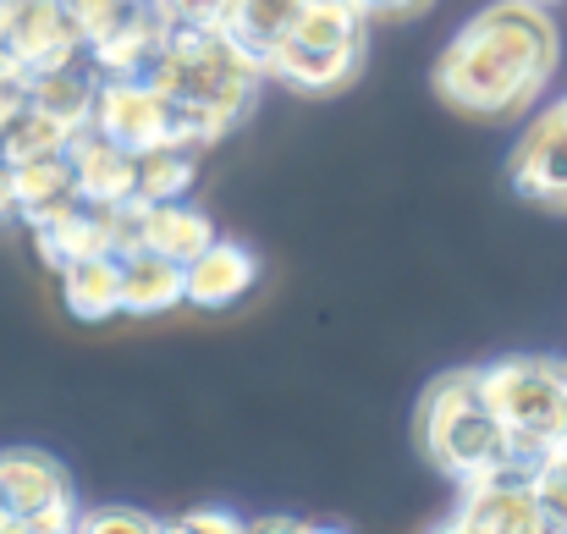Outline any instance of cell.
Masks as SVG:
<instances>
[{
  "instance_id": "1",
  "label": "cell",
  "mask_w": 567,
  "mask_h": 534,
  "mask_svg": "<svg viewBox=\"0 0 567 534\" xmlns=\"http://www.w3.org/2000/svg\"><path fill=\"white\" fill-rule=\"evenodd\" d=\"M563 61V33L546 0H491L474 11L435 55L430 89L446 111L474 122L529 116L551 89Z\"/></svg>"
},
{
  "instance_id": "2",
  "label": "cell",
  "mask_w": 567,
  "mask_h": 534,
  "mask_svg": "<svg viewBox=\"0 0 567 534\" xmlns=\"http://www.w3.org/2000/svg\"><path fill=\"white\" fill-rule=\"evenodd\" d=\"M155 83L172 94L183 116V138L193 150H209L254 116L259 89H265V61L243 50L226 28H188V33H172V50Z\"/></svg>"
},
{
  "instance_id": "3",
  "label": "cell",
  "mask_w": 567,
  "mask_h": 534,
  "mask_svg": "<svg viewBox=\"0 0 567 534\" xmlns=\"http://www.w3.org/2000/svg\"><path fill=\"white\" fill-rule=\"evenodd\" d=\"M413 441H419V458L452 485H468L502 469H535L518 458L502 413L485 397L480 369H446L424 386L413 408Z\"/></svg>"
},
{
  "instance_id": "4",
  "label": "cell",
  "mask_w": 567,
  "mask_h": 534,
  "mask_svg": "<svg viewBox=\"0 0 567 534\" xmlns=\"http://www.w3.org/2000/svg\"><path fill=\"white\" fill-rule=\"evenodd\" d=\"M364 28L370 17L353 0H309L298 28L265 55V78L309 100L342 94L364 72V50H370Z\"/></svg>"
},
{
  "instance_id": "5",
  "label": "cell",
  "mask_w": 567,
  "mask_h": 534,
  "mask_svg": "<svg viewBox=\"0 0 567 534\" xmlns=\"http://www.w3.org/2000/svg\"><path fill=\"white\" fill-rule=\"evenodd\" d=\"M485 397L502 413L513 446L524 463L540 469L546 452L563 446V424H567V358L551 353H507L480 363Z\"/></svg>"
},
{
  "instance_id": "6",
  "label": "cell",
  "mask_w": 567,
  "mask_h": 534,
  "mask_svg": "<svg viewBox=\"0 0 567 534\" xmlns=\"http://www.w3.org/2000/svg\"><path fill=\"white\" fill-rule=\"evenodd\" d=\"M78 491L50 452H0V534H66L78 530Z\"/></svg>"
},
{
  "instance_id": "7",
  "label": "cell",
  "mask_w": 567,
  "mask_h": 534,
  "mask_svg": "<svg viewBox=\"0 0 567 534\" xmlns=\"http://www.w3.org/2000/svg\"><path fill=\"white\" fill-rule=\"evenodd\" d=\"M94 133H105L111 144L144 155V150H161V144H188L183 138V116L172 105V94L150 78H100V94H94Z\"/></svg>"
},
{
  "instance_id": "8",
  "label": "cell",
  "mask_w": 567,
  "mask_h": 534,
  "mask_svg": "<svg viewBox=\"0 0 567 534\" xmlns=\"http://www.w3.org/2000/svg\"><path fill=\"white\" fill-rule=\"evenodd\" d=\"M452 534H546V507L535 491V469H502L457 485V507L446 513Z\"/></svg>"
},
{
  "instance_id": "9",
  "label": "cell",
  "mask_w": 567,
  "mask_h": 534,
  "mask_svg": "<svg viewBox=\"0 0 567 534\" xmlns=\"http://www.w3.org/2000/svg\"><path fill=\"white\" fill-rule=\"evenodd\" d=\"M507 187L535 209L567 215V94L551 100L518 133V144L507 155Z\"/></svg>"
},
{
  "instance_id": "10",
  "label": "cell",
  "mask_w": 567,
  "mask_h": 534,
  "mask_svg": "<svg viewBox=\"0 0 567 534\" xmlns=\"http://www.w3.org/2000/svg\"><path fill=\"white\" fill-rule=\"evenodd\" d=\"M0 44L39 78L55 66H72L89 44L66 11V0H6V22H0Z\"/></svg>"
},
{
  "instance_id": "11",
  "label": "cell",
  "mask_w": 567,
  "mask_h": 534,
  "mask_svg": "<svg viewBox=\"0 0 567 534\" xmlns=\"http://www.w3.org/2000/svg\"><path fill=\"white\" fill-rule=\"evenodd\" d=\"M122 232H127V248H155V254H166V259H177V265H188L193 254H204L220 232H215V220L204 215V209H193L183 198H166V204H144V198H133V204H122ZM122 248V254H127Z\"/></svg>"
},
{
  "instance_id": "12",
  "label": "cell",
  "mask_w": 567,
  "mask_h": 534,
  "mask_svg": "<svg viewBox=\"0 0 567 534\" xmlns=\"http://www.w3.org/2000/svg\"><path fill=\"white\" fill-rule=\"evenodd\" d=\"M33 248L50 270H66L72 259H89V254H122L127 248V232H122V204L116 209H100V204H72L61 215H50L44 226H33Z\"/></svg>"
},
{
  "instance_id": "13",
  "label": "cell",
  "mask_w": 567,
  "mask_h": 534,
  "mask_svg": "<svg viewBox=\"0 0 567 534\" xmlns=\"http://www.w3.org/2000/svg\"><path fill=\"white\" fill-rule=\"evenodd\" d=\"M259 281V254L231 243V237H215L204 254L188 259V304L204 315H226L237 309Z\"/></svg>"
},
{
  "instance_id": "14",
  "label": "cell",
  "mask_w": 567,
  "mask_h": 534,
  "mask_svg": "<svg viewBox=\"0 0 567 534\" xmlns=\"http://www.w3.org/2000/svg\"><path fill=\"white\" fill-rule=\"evenodd\" d=\"M166 50H172V28L161 22L155 6H144L122 28H111L105 39H94L89 44V61L100 66V78H150L155 83Z\"/></svg>"
},
{
  "instance_id": "15",
  "label": "cell",
  "mask_w": 567,
  "mask_h": 534,
  "mask_svg": "<svg viewBox=\"0 0 567 534\" xmlns=\"http://www.w3.org/2000/svg\"><path fill=\"white\" fill-rule=\"evenodd\" d=\"M72 172H78V193L83 204H100V209H116V204H133L138 198V155L111 144L105 133L83 127L72 138Z\"/></svg>"
},
{
  "instance_id": "16",
  "label": "cell",
  "mask_w": 567,
  "mask_h": 534,
  "mask_svg": "<svg viewBox=\"0 0 567 534\" xmlns=\"http://www.w3.org/2000/svg\"><path fill=\"white\" fill-rule=\"evenodd\" d=\"M188 304V265L155 254V248H127L122 254V315L155 320Z\"/></svg>"
},
{
  "instance_id": "17",
  "label": "cell",
  "mask_w": 567,
  "mask_h": 534,
  "mask_svg": "<svg viewBox=\"0 0 567 534\" xmlns=\"http://www.w3.org/2000/svg\"><path fill=\"white\" fill-rule=\"evenodd\" d=\"M61 304L83 326H105L122 315V254H89L61 270Z\"/></svg>"
},
{
  "instance_id": "18",
  "label": "cell",
  "mask_w": 567,
  "mask_h": 534,
  "mask_svg": "<svg viewBox=\"0 0 567 534\" xmlns=\"http://www.w3.org/2000/svg\"><path fill=\"white\" fill-rule=\"evenodd\" d=\"M11 182H17V215L28 220V232L44 226L50 215L83 204L78 172H72V150H66V155H50V161H22V166H11Z\"/></svg>"
},
{
  "instance_id": "19",
  "label": "cell",
  "mask_w": 567,
  "mask_h": 534,
  "mask_svg": "<svg viewBox=\"0 0 567 534\" xmlns=\"http://www.w3.org/2000/svg\"><path fill=\"white\" fill-rule=\"evenodd\" d=\"M303 6H309V0H231L226 33H231L243 50H254V55L265 61V55L298 28Z\"/></svg>"
},
{
  "instance_id": "20",
  "label": "cell",
  "mask_w": 567,
  "mask_h": 534,
  "mask_svg": "<svg viewBox=\"0 0 567 534\" xmlns=\"http://www.w3.org/2000/svg\"><path fill=\"white\" fill-rule=\"evenodd\" d=\"M78 133H83V127H72V122H61V116H50V111H39V105L28 100V111L0 133V161H6V166H22V161L66 155Z\"/></svg>"
},
{
  "instance_id": "21",
  "label": "cell",
  "mask_w": 567,
  "mask_h": 534,
  "mask_svg": "<svg viewBox=\"0 0 567 534\" xmlns=\"http://www.w3.org/2000/svg\"><path fill=\"white\" fill-rule=\"evenodd\" d=\"M94 94H100V78H89L78 61L33 78V105L50 111V116H61V122H72V127H89L94 122Z\"/></svg>"
},
{
  "instance_id": "22",
  "label": "cell",
  "mask_w": 567,
  "mask_h": 534,
  "mask_svg": "<svg viewBox=\"0 0 567 534\" xmlns=\"http://www.w3.org/2000/svg\"><path fill=\"white\" fill-rule=\"evenodd\" d=\"M198 182V150L193 144H161L138 155V198L144 204H166V198H188Z\"/></svg>"
},
{
  "instance_id": "23",
  "label": "cell",
  "mask_w": 567,
  "mask_h": 534,
  "mask_svg": "<svg viewBox=\"0 0 567 534\" xmlns=\"http://www.w3.org/2000/svg\"><path fill=\"white\" fill-rule=\"evenodd\" d=\"M535 491H540V507H546V530L567 534V446H557V452L540 458Z\"/></svg>"
},
{
  "instance_id": "24",
  "label": "cell",
  "mask_w": 567,
  "mask_h": 534,
  "mask_svg": "<svg viewBox=\"0 0 567 534\" xmlns=\"http://www.w3.org/2000/svg\"><path fill=\"white\" fill-rule=\"evenodd\" d=\"M66 11H72L83 44H94V39H105L111 28H122L133 11H144V6H138V0H66Z\"/></svg>"
},
{
  "instance_id": "25",
  "label": "cell",
  "mask_w": 567,
  "mask_h": 534,
  "mask_svg": "<svg viewBox=\"0 0 567 534\" xmlns=\"http://www.w3.org/2000/svg\"><path fill=\"white\" fill-rule=\"evenodd\" d=\"M155 11L172 33H188V28H226L231 0H155Z\"/></svg>"
},
{
  "instance_id": "26",
  "label": "cell",
  "mask_w": 567,
  "mask_h": 534,
  "mask_svg": "<svg viewBox=\"0 0 567 534\" xmlns=\"http://www.w3.org/2000/svg\"><path fill=\"white\" fill-rule=\"evenodd\" d=\"M28 100H33V72L0 44V133L28 111Z\"/></svg>"
},
{
  "instance_id": "27",
  "label": "cell",
  "mask_w": 567,
  "mask_h": 534,
  "mask_svg": "<svg viewBox=\"0 0 567 534\" xmlns=\"http://www.w3.org/2000/svg\"><path fill=\"white\" fill-rule=\"evenodd\" d=\"M78 530L83 534H155L166 530L161 518L138 513V507H94V513H78Z\"/></svg>"
},
{
  "instance_id": "28",
  "label": "cell",
  "mask_w": 567,
  "mask_h": 534,
  "mask_svg": "<svg viewBox=\"0 0 567 534\" xmlns=\"http://www.w3.org/2000/svg\"><path fill=\"white\" fill-rule=\"evenodd\" d=\"M166 530H177V534H237L243 530V518L226 513V507H198V513H183V518L166 524Z\"/></svg>"
},
{
  "instance_id": "29",
  "label": "cell",
  "mask_w": 567,
  "mask_h": 534,
  "mask_svg": "<svg viewBox=\"0 0 567 534\" xmlns=\"http://www.w3.org/2000/svg\"><path fill=\"white\" fill-rule=\"evenodd\" d=\"M370 22H413V17H424L435 0H353Z\"/></svg>"
},
{
  "instance_id": "30",
  "label": "cell",
  "mask_w": 567,
  "mask_h": 534,
  "mask_svg": "<svg viewBox=\"0 0 567 534\" xmlns=\"http://www.w3.org/2000/svg\"><path fill=\"white\" fill-rule=\"evenodd\" d=\"M17 215V182H11V166L0 161V220Z\"/></svg>"
},
{
  "instance_id": "31",
  "label": "cell",
  "mask_w": 567,
  "mask_h": 534,
  "mask_svg": "<svg viewBox=\"0 0 567 534\" xmlns=\"http://www.w3.org/2000/svg\"><path fill=\"white\" fill-rule=\"evenodd\" d=\"M0 22H6V0H0Z\"/></svg>"
},
{
  "instance_id": "32",
  "label": "cell",
  "mask_w": 567,
  "mask_h": 534,
  "mask_svg": "<svg viewBox=\"0 0 567 534\" xmlns=\"http://www.w3.org/2000/svg\"><path fill=\"white\" fill-rule=\"evenodd\" d=\"M563 446H567V424H563Z\"/></svg>"
},
{
  "instance_id": "33",
  "label": "cell",
  "mask_w": 567,
  "mask_h": 534,
  "mask_svg": "<svg viewBox=\"0 0 567 534\" xmlns=\"http://www.w3.org/2000/svg\"><path fill=\"white\" fill-rule=\"evenodd\" d=\"M138 6H155V0H138Z\"/></svg>"
}]
</instances>
